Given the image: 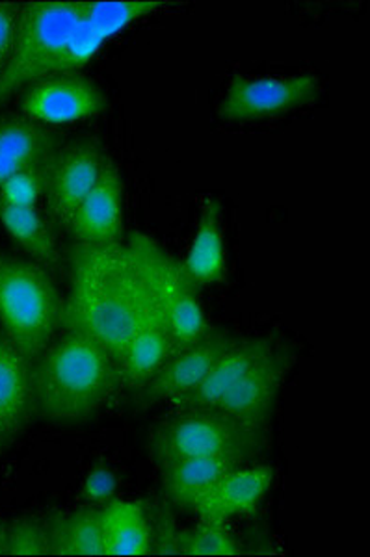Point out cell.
I'll return each mask as SVG.
<instances>
[{"mask_svg":"<svg viewBox=\"0 0 370 557\" xmlns=\"http://www.w3.org/2000/svg\"><path fill=\"white\" fill-rule=\"evenodd\" d=\"M71 288L64 301L62 330L77 331L101 344L122 361L138 330L144 273L127 244L110 247L73 246Z\"/></svg>","mask_w":370,"mask_h":557,"instance_id":"obj_1","label":"cell"},{"mask_svg":"<svg viewBox=\"0 0 370 557\" xmlns=\"http://www.w3.org/2000/svg\"><path fill=\"white\" fill-rule=\"evenodd\" d=\"M34 414L49 422H83L122 386L120 364L90 336L62 330L30 370Z\"/></svg>","mask_w":370,"mask_h":557,"instance_id":"obj_2","label":"cell"},{"mask_svg":"<svg viewBox=\"0 0 370 557\" xmlns=\"http://www.w3.org/2000/svg\"><path fill=\"white\" fill-rule=\"evenodd\" d=\"M64 301L46 268L0 251V331L28 361H36L62 331Z\"/></svg>","mask_w":370,"mask_h":557,"instance_id":"obj_3","label":"cell"},{"mask_svg":"<svg viewBox=\"0 0 370 557\" xmlns=\"http://www.w3.org/2000/svg\"><path fill=\"white\" fill-rule=\"evenodd\" d=\"M81 15L83 0L20 2L12 58L0 73V102H7L23 86L49 76Z\"/></svg>","mask_w":370,"mask_h":557,"instance_id":"obj_4","label":"cell"},{"mask_svg":"<svg viewBox=\"0 0 370 557\" xmlns=\"http://www.w3.org/2000/svg\"><path fill=\"white\" fill-rule=\"evenodd\" d=\"M149 446L159 467L188 457L243 456L254 461L267 446V433L244 430L214 409H188L157 425Z\"/></svg>","mask_w":370,"mask_h":557,"instance_id":"obj_5","label":"cell"},{"mask_svg":"<svg viewBox=\"0 0 370 557\" xmlns=\"http://www.w3.org/2000/svg\"><path fill=\"white\" fill-rule=\"evenodd\" d=\"M127 246L162 304L172 333L173 354L209 335L211 325L199 304V286L186 273L183 262L168 253L159 242L140 233L128 236Z\"/></svg>","mask_w":370,"mask_h":557,"instance_id":"obj_6","label":"cell"},{"mask_svg":"<svg viewBox=\"0 0 370 557\" xmlns=\"http://www.w3.org/2000/svg\"><path fill=\"white\" fill-rule=\"evenodd\" d=\"M168 7L170 2L160 0H83V15L49 76L77 73L109 39Z\"/></svg>","mask_w":370,"mask_h":557,"instance_id":"obj_7","label":"cell"},{"mask_svg":"<svg viewBox=\"0 0 370 557\" xmlns=\"http://www.w3.org/2000/svg\"><path fill=\"white\" fill-rule=\"evenodd\" d=\"M319 76L294 75L283 78H231L218 114L225 121H256L287 114L314 104L320 97Z\"/></svg>","mask_w":370,"mask_h":557,"instance_id":"obj_8","label":"cell"},{"mask_svg":"<svg viewBox=\"0 0 370 557\" xmlns=\"http://www.w3.org/2000/svg\"><path fill=\"white\" fill-rule=\"evenodd\" d=\"M109 157L90 139L60 146L52 157L47 181L46 214L54 227L67 231L73 215L88 197Z\"/></svg>","mask_w":370,"mask_h":557,"instance_id":"obj_9","label":"cell"},{"mask_svg":"<svg viewBox=\"0 0 370 557\" xmlns=\"http://www.w3.org/2000/svg\"><path fill=\"white\" fill-rule=\"evenodd\" d=\"M109 107L107 96L88 76L54 75L28 84L21 110L39 125H71L91 120Z\"/></svg>","mask_w":370,"mask_h":557,"instance_id":"obj_10","label":"cell"},{"mask_svg":"<svg viewBox=\"0 0 370 557\" xmlns=\"http://www.w3.org/2000/svg\"><path fill=\"white\" fill-rule=\"evenodd\" d=\"M293 367V355L272 349L212 407L244 430L267 433L281 386Z\"/></svg>","mask_w":370,"mask_h":557,"instance_id":"obj_11","label":"cell"},{"mask_svg":"<svg viewBox=\"0 0 370 557\" xmlns=\"http://www.w3.org/2000/svg\"><path fill=\"white\" fill-rule=\"evenodd\" d=\"M236 336L224 331L211 330L209 335L188 348L175 351L162 367L155 372L146 385L136 391L141 406H157V404H177L192 391L198 388L199 383L207 377L218 361V357L230 348Z\"/></svg>","mask_w":370,"mask_h":557,"instance_id":"obj_12","label":"cell"},{"mask_svg":"<svg viewBox=\"0 0 370 557\" xmlns=\"http://www.w3.org/2000/svg\"><path fill=\"white\" fill-rule=\"evenodd\" d=\"M172 355L173 341L166 314L157 292L144 273L140 323L120 361L123 388L136 393Z\"/></svg>","mask_w":370,"mask_h":557,"instance_id":"obj_13","label":"cell"},{"mask_svg":"<svg viewBox=\"0 0 370 557\" xmlns=\"http://www.w3.org/2000/svg\"><path fill=\"white\" fill-rule=\"evenodd\" d=\"M67 233L77 246L110 247L123 244V181L112 160H107L94 190L71 220Z\"/></svg>","mask_w":370,"mask_h":557,"instance_id":"obj_14","label":"cell"},{"mask_svg":"<svg viewBox=\"0 0 370 557\" xmlns=\"http://www.w3.org/2000/svg\"><path fill=\"white\" fill-rule=\"evenodd\" d=\"M274 482V470L269 465L246 462L231 470L212 487L199 496L192 511L205 522H227L256 513Z\"/></svg>","mask_w":370,"mask_h":557,"instance_id":"obj_15","label":"cell"},{"mask_svg":"<svg viewBox=\"0 0 370 557\" xmlns=\"http://www.w3.org/2000/svg\"><path fill=\"white\" fill-rule=\"evenodd\" d=\"M33 362L0 331V451L10 448L34 414Z\"/></svg>","mask_w":370,"mask_h":557,"instance_id":"obj_16","label":"cell"},{"mask_svg":"<svg viewBox=\"0 0 370 557\" xmlns=\"http://www.w3.org/2000/svg\"><path fill=\"white\" fill-rule=\"evenodd\" d=\"M272 349H275L272 341L262 336L235 338L230 348L218 357L211 372L199 383L198 388L173 404V411L212 409Z\"/></svg>","mask_w":370,"mask_h":557,"instance_id":"obj_17","label":"cell"},{"mask_svg":"<svg viewBox=\"0 0 370 557\" xmlns=\"http://www.w3.org/2000/svg\"><path fill=\"white\" fill-rule=\"evenodd\" d=\"M251 462L243 456L188 457L168 462L160 469V482L168 504L192 511L199 496L231 470Z\"/></svg>","mask_w":370,"mask_h":557,"instance_id":"obj_18","label":"cell"},{"mask_svg":"<svg viewBox=\"0 0 370 557\" xmlns=\"http://www.w3.org/2000/svg\"><path fill=\"white\" fill-rule=\"evenodd\" d=\"M62 146L54 131L28 117L0 120V184L28 165L51 159Z\"/></svg>","mask_w":370,"mask_h":557,"instance_id":"obj_19","label":"cell"},{"mask_svg":"<svg viewBox=\"0 0 370 557\" xmlns=\"http://www.w3.org/2000/svg\"><path fill=\"white\" fill-rule=\"evenodd\" d=\"M0 223L8 235L39 267L52 275L62 267L57 227L38 207H12L0 201Z\"/></svg>","mask_w":370,"mask_h":557,"instance_id":"obj_20","label":"cell"},{"mask_svg":"<svg viewBox=\"0 0 370 557\" xmlns=\"http://www.w3.org/2000/svg\"><path fill=\"white\" fill-rule=\"evenodd\" d=\"M183 267L198 286L217 285L227 278L222 205L218 199H207L201 207L198 231Z\"/></svg>","mask_w":370,"mask_h":557,"instance_id":"obj_21","label":"cell"},{"mask_svg":"<svg viewBox=\"0 0 370 557\" xmlns=\"http://www.w3.org/2000/svg\"><path fill=\"white\" fill-rule=\"evenodd\" d=\"M107 556H149L153 552L151 524L135 502L110 500L101 507Z\"/></svg>","mask_w":370,"mask_h":557,"instance_id":"obj_22","label":"cell"},{"mask_svg":"<svg viewBox=\"0 0 370 557\" xmlns=\"http://www.w3.org/2000/svg\"><path fill=\"white\" fill-rule=\"evenodd\" d=\"M46 520L51 537V556H107L99 507H86L73 513H54L46 517Z\"/></svg>","mask_w":370,"mask_h":557,"instance_id":"obj_23","label":"cell"},{"mask_svg":"<svg viewBox=\"0 0 370 557\" xmlns=\"http://www.w3.org/2000/svg\"><path fill=\"white\" fill-rule=\"evenodd\" d=\"M177 554L181 556H225L240 554L235 535L224 522H205L181 530L177 535Z\"/></svg>","mask_w":370,"mask_h":557,"instance_id":"obj_24","label":"cell"},{"mask_svg":"<svg viewBox=\"0 0 370 557\" xmlns=\"http://www.w3.org/2000/svg\"><path fill=\"white\" fill-rule=\"evenodd\" d=\"M51 556L46 519L23 517L4 525L2 557Z\"/></svg>","mask_w":370,"mask_h":557,"instance_id":"obj_25","label":"cell"},{"mask_svg":"<svg viewBox=\"0 0 370 557\" xmlns=\"http://www.w3.org/2000/svg\"><path fill=\"white\" fill-rule=\"evenodd\" d=\"M52 157L39 164L28 165L0 184V201L12 207H38L46 197Z\"/></svg>","mask_w":370,"mask_h":557,"instance_id":"obj_26","label":"cell"},{"mask_svg":"<svg viewBox=\"0 0 370 557\" xmlns=\"http://www.w3.org/2000/svg\"><path fill=\"white\" fill-rule=\"evenodd\" d=\"M115 493V478L104 465H97L83 483V498L94 506H107Z\"/></svg>","mask_w":370,"mask_h":557,"instance_id":"obj_27","label":"cell"},{"mask_svg":"<svg viewBox=\"0 0 370 557\" xmlns=\"http://www.w3.org/2000/svg\"><path fill=\"white\" fill-rule=\"evenodd\" d=\"M20 2H0V73L12 58Z\"/></svg>","mask_w":370,"mask_h":557,"instance_id":"obj_28","label":"cell"},{"mask_svg":"<svg viewBox=\"0 0 370 557\" xmlns=\"http://www.w3.org/2000/svg\"><path fill=\"white\" fill-rule=\"evenodd\" d=\"M151 524V520H149ZM177 528L173 524L172 517L164 509L155 511V524H151V541H153V550L157 554H177Z\"/></svg>","mask_w":370,"mask_h":557,"instance_id":"obj_29","label":"cell"},{"mask_svg":"<svg viewBox=\"0 0 370 557\" xmlns=\"http://www.w3.org/2000/svg\"><path fill=\"white\" fill-rule=\"evenodd\" d=\"M2 535H4V525L0 524V556H2Z\"/></svg>","mask_w":370,"mask_h":557,"instance_id":"obj_30","label":"cell"}]
</instances>
